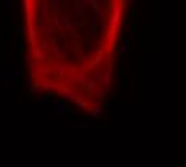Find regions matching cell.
<instances>
[{
    "label": "cell",
    "instance_id": "1",
    "mask_svg": "<svg viewBox=\"0 0 186 167\" xmlns=\"http://www.w3.org/2000/svg\"><path fill=\"white\" fill-rule=\"evenodd\" d=\"M61 93H63V97L66 98V100H77V93L74 92V90H71L69 87H63L61 89Z\"/></svg>",
    "mask_w": 186,
    "mask_h": 167
},
{
    "label": "cell",
    "instance_id": "2",
    "mask_svg": "<svg viewBox=\"0 0 186 167\" xmlns=\"http://www.w3.org/2000/svg\"><path fill=\"white\" fill-rule=\"evenodd\" d=\"M101 111H103V106H101V105H98V106H92V108L88 109V116H90V117H100Z\"/></svg>",
    "mask_w": 186,
    "mask_h": 167
},
{
    "label": "cell",
    "instance_id": "3",
    "mask_svg": "<svg viewBox=\"0 0 186 167\" xmlns=\"http://www.w3.org/2000/svg\"><path fill=\"white\" fill-rule=\"evenodd\" d=\"M18 75H19L18 66H10L8 69H7V77H18Z\"/></svg>",
    "mask_w": 186,
    "mask_h": 167
},
{
    "label": "cell",
    "instance_id": "4",
    "mask_svg": "<svg viewBox=\"0 0 186 167\" xmlns=\"http://www.w3.org/2000/svg\"><path fill=\"white\" fill-rule=\"evenodd\" d=\"M66 109H68V105H66L64 101H59V103H58V114L66 113Z\"/></svg>",
    "mask_w": 186,
    "mask_h": 167
},
{
    "label": "cell",
    "instance_id": "5",
    "mask_svg": "<svg viewBox=\"0 0 186 167\" xmlns=\"http://www.w3.org/2000/svg\"><path fill=\"white\" fill-rule=\"evenodd\" d=\"M35 66H37V73L39 74H45L47 73V67L42 64V61H37V64H35Z\"/></svg>",
    "mask_w": 186,
    "mask_h": 167
},
{
    "label": "cell",
    "instance_id": "6",
    "mask_svg": "<svg viewBox=\"0 0 186 167\" xmlns=\"http://www.w3.org/2000/svg\"><path fill=\"white\" fill-rule=\"evenodd\" d=\"M122 50H124V51H130V40H128V37H125L124 42H122Z\"/></svg>",
    "mask_w": 186,
    "mask_h": 167
},
{
    "label": "cell",
    "instance_id": "7",
    "mask_svg": "<svg viewBox=\"0 0 186 167\" xmlns=\"http://www.w3.org/2000/svg\"><path fill=\"white\" fill-rule=\"evenodd\" d=\"M82 127H84L82 122H74V124H72V129H82Z\"/></svg>",
    "mask_w": 186,
    "mask_h": 167
},
{
    "label": "cell",
    "instance_id": "8",
    "mask_svg": "<svg viewBox=\"0 0 186 167\" xmlns=\"http://www.w3.org/2000/svg\"><path fill=\"white\" fill-rule=\"evenodd\" d=\"M40 103H50V98L45 97V95H42V97H40Z\"/></svg>",
    "mask_w": 186,
    "mask_h": 167
},
{
    "label": "cell",
    "instance_id": "9",
    "mask_svg": "<svg viewBox=\"0 0 186 167\" xmlns=\"http://www.w3.org/2000/svg\"><path fill=\"white\" fill-rule=\"evenodd\" d=\"M76 105H77V106H85V101L80 100V98H77V100H76Z\"/></svg>",
    "mask_w": 186,
    "mask_h": 167
},
{
    "label": "cell",
    "instance_id": "10",
    "mask_svg": "<svg viewBox=\"0 0 186 167\" xmlns=\"http://www.w3.org/2000/svg\"><path fill=\"white\" fill-rule=\"evenodd\" d=\"M109 98H111V100H114V98H116V93L111 92V93H109Z\"/></svg>",
    "mask_w": 186,
    "mask_h": 167
},
{
    "label": "cell",
    "instance_id": "11",
    "mask_svg": "<svg viewBox=\"0 0 186 167\" xmlns=\"http://www.w3.org/2000/svg\"><path fill=\"white\" fill-rule=\"evenodd\" d=\"M84 58L85 59H90V53H84Z\"/></svg>",
    "mask_w": 186,
    "mask_h": 167
},
{
    "label": "cell",
    "instance_id": "12",
    "mask_svg": "<svg viewBox=\"0 0 186 167\" xmlns=\"http://www.w3.org/2000/svg\"><path fill=\"white\" fill-rule=\"evenodd\" d=\"M116 2H119V0H116Z\"/></svg>",
    "mask_w": 186,
    "mask_h": 167
}]
</instances>
